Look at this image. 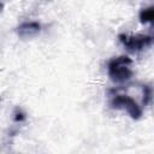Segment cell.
<instances>
[{"label": "cell", "instance_id": "1", "mask_svg": "<svg viewBox=\"0 0 154 154\" xmlns=\"http://www.w3.org/2000/svg\"><path fill=\"white\" fill-rule=\"evenodd\" d=\"M131 64H132V60L126 55H120L111 59L107 65L109 78L114 83L128 82L132 77V70L130 69Z\"/></svg>", "mask_w": 154, "mask_h": 154}, {"label": "cell", "instance_id": "2", "mask_svg": "<svg viewBox=\"0 0 154 154\" xmlns=\"http://www.w3.org/2000/svg\"><path fill=\"white\" fill-rule=\"evenodd\" d=\"M119 41L123 43V46L126 48V51L131 53H138L146 48H148L152 45V36L149 35H126V34H120Z\"/></svg>", "mask_w": 154, "mask_h": 154}, {"label": "cell", "instance_id": "3", "mask_svg": "<svg viewBox=\"0 0 154 154\" xmlns=\"http://www.w3.org/2000/svg\"><path fill=\"white\" fill-rule=\"evenodd\" d=\"M111 106L116 109H125L132 119H138L142 116L141 107L134 99L128 95H114L111 100Z\"/></svg>", "mask_w": 154, "mask_h": 154}, {"label": "cell", "instance_id": "4", "mask_svg": "<svg viewBox=\"0 0 154 154\" xmlns=\"http://www.w3.org/2000/svg\"><path fill=\"white\" fill-rule=\"evenodd\" d=\"M41 24L37 22H24L17 28V34L22 38H30L40 34Z\"/></svg>", "mask_w": 154, "mask_h": 154}, {"label": "cell", "instance_id": "5", "mask_svg": "<svg viewBox=\"0 0 154 154\" xmlns=\"http://www.w3.org/2000/svg\"><path fill=\"white\" fill-rule=\"evenodd\" d=\"M154 18V10L153 7H147L141 10L140 12V20L141 23H152Z\"/></svg>", "mask_w": 154, "mask_h": 154}, {"label": "cell", "instance_id": "6", "mask_svg": "<svg viewBox=\"0 0 154 154\" xmlns=\"http://www.w3.org/2000/svg\"><path fill=\"white\" fill-rule=\"evenodd\" d=\"M143 105H147L152 97V89L149 85H143Z\"/></svg>", "mask_w": 154, "mask_h": 154}, {"label": "cell", "instance_id": "7", "mask_svg": "<svg viewBox=\"0 0 154 154\" xmlns=\"http://www.w3.org/2000/svg\"><path fill=\"white\" fill-rule=\"evenodd\" d=\"M24 118H25V116H24V113L23 112H17L16 113V117H14V120L16 122H22V120H24Z\"/></svg>", "mask_w": 154, "mask_h": 154}]
</instances>
